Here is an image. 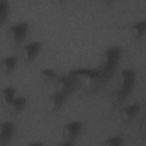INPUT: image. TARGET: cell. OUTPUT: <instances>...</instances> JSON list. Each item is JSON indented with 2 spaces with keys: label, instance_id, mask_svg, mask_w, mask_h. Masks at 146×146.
Returning <instances> with one entry per match:
<instances>
[{
  "label": "cell",
  "instance_id": "obj_1",
  "mask_svg": "<svg viewBox=\"0 0 146 146\" xmlns=\"http://www.w3.org/2000/svg\"><path fill=\"white\" fill-rule=\"evenodd\" d=\"M121 55L119 46H113L107 48L102 54L100 66L96 68L99 78L93 94L98 92L111 80L118 67Z\"/></svg>",
  "mask_w": 146,
  "mask_h": 146
},
{
  "label": "cell",
  "instance_id": "obj_2",
  "mask_svg": "<svg viewBox=\"0 0 146 146\" xmlns=\"http://www.w3.org/2000/svg\"><path fill=\"white\" fill-rule=\"evenodd\" d=\"M56 88L50 98L51 109L56 112L76 89L79 80L68 74L58 76L55 80Z\"/></svg>",
  "mask_w": 146,
  "mask_h": 146
},
{
  "label": "cell",
  "instance_id": "obj_3",
  "mask_svg": "<svg viewBox=\"0 0 146 146\" xmlns=\"http://www.w3.org/2000/svg\"><path fill=\"white\" fill-rule=\"evenodd\" d=\"M120 87L112 95V102L113 106L121 104L131 94L135 80V73L130 68L123 70L120 72Z\"/></svg>",
  "mask_w": 146,
  "mask_h": 146
},
{
  "label": "cell",
  "instance_id": "obj_4",
  "mask_svg": "<svg viewBox=\"0 0 146 146\" xmlns=\"http://www.w3.org/2000/svg\"><path fill=\"white\" fill-rule=\"evenodd\" d=\"M82 123L80 121H71L64 124L62 131V139L59 145L72 146L78 138L82 129Z\"/></svg>",
  "mask_w": 146,
  "mask_h": 146
},
{
  "label": "cell",
  "instance_id": "obj_5",
  "mask_svg": "<svg viewBox=\"0 0 146 146\" xmlns=\"http://www.w3.org/2000/svg\"><path fill=\"white\" fill-rule=\"evenodd\" d=\"M29 25L26 22L15 24L7 29L6 36L9 44L13 48L20 46L27 35Z\"/></svg>",
  "mask_w": 146,
  "mask_h": 146
},
{
  "label": "cell",
  "instance_id": "obj_6",
  "mask_svg": "<svg viewBox=\"0 0 146 146\" xmlns=\"http://www.w3.org/2000/svg\"><path fill=\"white\" fill-rule=\"evenodd\" d=\"M41 47L40 42L35 41L25 44L21 49V55L25 63L33 61L37 56Z\"/></svg>",
  "mask_w": 146,
  "mask_h": 146
},
{
  "label": "cell",
  "instance_id": "obj_7",
  "mask_svg": "<svg viewBox=\"0 0 146 146\" xmlns=\"http://www.w3.org/2000/svg\"><path fill=\"white\" fill-rule=\"evenodd\" d=\"M14 124L7 121L1 123L0 126V146H6L10 141L14 134Z\"/></svg>",
  "mask_w": 146,
  "mask_h": 146
},
{
  "label": "cell",
  "instance_id": "obj_8",
  "mask_svg": "<svg viewBox=\"0 0 146 146\" xmlns=\"http://www.w3.org/2000/svg\"><path fill=\"white\" fill-rule=\"evenodd\" d=\"M140 104L133 103L124 107L121 112V118L125 123L131 122L140 110Z\"/></svg>",
  "mask_w": 146,
  "mask_h": 146
},
{
  "label": "cell",
  "instance_id": "obj_9",
  "mask_svg": "<svg viewBox=\"0 0 146 146\" xmlns=\"http://www.w3.org/2000/svg\"><path fill=\"white\" fill-rule=\"evenodd\" d=\"M27 103V99L25 96H19L14 98L12 102L7 106L10 113L16 115L19 113Z\"/></svg>",
  "mask_w": 146,
  "mask_h": 146
},
{
  "label": "cell",
  "instance_id": "obj_10",
  "mask_svg": "<svg viewBox=\"0 0 146 146\" xmlns=\"http://www.w3.org/2000/svg\"><path fill=\"white\" fill-rule=\"evenodd\" d=\"M17 62V58L14 56H9L1 60V69L6 75L10 74L14 70Z\"/></svg>",
  "mask_w": 146,
  "mask_h": 146
},
{
  "label": "cell",
  "instance_id": "obj_11",
  "mask_svg": "<svg viewBox=\"0 0 146 146\" xmlns=\"http://www.w3.org/2000/svg\"><path fill=\"white\" fill-rule=\"evenodd\" d=\"M146 30V22L145 20L133 23L131 27L132 35L136 39H141L145 34Z\"/></svg>",
  "mask_w": 146,
  "mask_h": 146
},
{
  "label": "cell",
  "instance_id": "obj_12",
  "mask_svg": "<svg viewBox=\"0 0 146 146\" xmlns=\"http://www.w3.org/2000/svg\"><path fill=\"white\" fill-rule=\"evenodd\" d=\"M16 90L14 87H6L2 90L1 99L4 105L8 106L14 99Z\"/></svg>",
  "mask_w": 146,
  "mask_h": 146
},
{
  "label": "cell",
  "instance_id": "obj_13",
  "mask_svg": "<svg viewBox=\"0 0 146 146\" xmlns=\"http://www.w3.org/2000/svg\"><path fill=\"white\" fill-rule=\"evenodd\" d=\"M40 78L44 82H50L51 81H55L56 80L57 74L56 72L51 69L45 68L40 70L39 73Z\"/></svg>",
  "mask_w": 146,
  "mask_h": 146
},
{
  "label": "cell",
  "instance_id": "obj_14",
  "mask_svg": "<svg viewBox=\"0 0 146 146\" xmlns=\"http://www.w3.org/2000/svg\"><path fill=\"white\" fill-rule=\"evenodd\" d=\"M9 12V5L5 0H0V25L5 22Z\"/></svg>",
  "mask_w": 146,
  "mask_h": 146
},
{
  "label": "cell",
  "instance_id": "obj_15",
  "mask_svg": "<svg viewBox=\"0 0 146 146\" xmlns=\"http://www.w3.org/2000/svg\"><path fill=\"white\" fill-rule=\"evenodd\" d=\"M123 140L121 137L115 136L108 137L105 141V144L110 146H121L123 145Z\"/></svg>",
  "mask_w": 146,
  "mask_h": 146
},
{
  "label": "cell",
  "instance_id": "obj_16",
  "mask_svg": "<svg viewBox=\"0 0 146 146\" xmlns=\"http://www.w3.org/2000/svg\"><path fill=\"white\" fill-rule=\"evenodd\" d=\"M42 145V143H40L39 141H37V142H35V143H31L30 144V145H35V146H40Z\"/></svg>",
  "mask_w": 146,
  "mask_h": 146
}]
</instances>
